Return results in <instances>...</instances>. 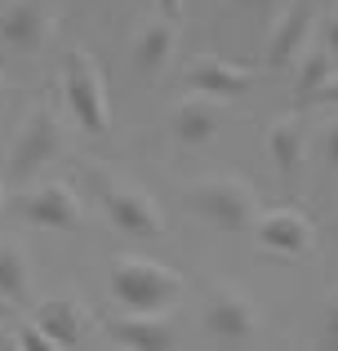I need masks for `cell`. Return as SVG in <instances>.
Wrapping results in <instances>:
<instances>
[{
  "label": "cell",
  "mask_w": 338,
  "mask_h": 351,
  "mask_svg": "<svg viewBox=\"0 0 338 351\" xmlns=\"http://www.w3.org/2000/svg\"><path fill=\"white\" fill-rule=\"evenodd\" d=\"M32 293V267L18 245H0V298L23 302Z\"/></svg>",
  "instance_id": "obj_18"
},
{
  "label": "cell",
  "mask_w": 338,
  "mask_h": 351,
  "mask_svg": "<svg viewBox=\"0 0 338 351\" xmlns=\"http://www.w3.org/2000/svg\"><path fill=\"white\" fill-rule=\"evenodd\" d=\"M14 209L27 227H45V232H80L85 227L80 223L85 209L67 182H36V187L14 196Z\"/></svg>",
  "instance_id": "obj_5"
},
{
  "label": "cell",
  "mask_w": 338,
  "mask_h": 351,
  "mask_svg": "<svg viewBox=\"0 0 338 351\" xmlns=\"http://www.w3.org/2000/svg\"><path fill=\"white\" fill-rule=\"evenodd\" d=\"M325 45H330L334 58H338V5H334V18H330V32H325Z\"/></svg>",
  "instance_id": "obj_25"
},
{
  "label": "cell",
  "mask_w": 338,
  "mask_h": 351,
  "mask_svg": "<svg viewBox=\"0 0 338 351\" xmlns=\"http://www.w3.org/2000/svg\"><path fill=\"white\" fill-rule=\"evenodd\" d=\"M187 205L205 218L209 227L236 236V232H250L254 218H258V200H254V187L245 178H232V173H214V178H200L191 182L187 191Z\"/></svg>",
  "instance_id": "obj_2"
},
{
  "label": "cell",
  "mask_w": 338,
  "mask_h": 351,
  "mask_svg": "<svg viewBox=\"0 0 338 351\" xmlns=\"http://www.w3.org/2000/svg\"><path fill=\"white\" fill-rule=\"evenodd\" d=\"M169 58H173V23H169V18H152V23H143L138 36H134V49H130L134 71H138L143 80H156L160 71L169 67Z\"/></svg>",
  "instance_id": "obj_14"
},
{
  "label": "cell",
  "mask_w": 338,
  "mask_h": 351,
  "mask_svg": "<svg viewBox=\"0 0 338 351\" xmlns=\"http://www.w3.org/2000/svg\"><path fill=\"white\" fill-rule=\"evenodd\" d=\"M62 98H67V112L76 116V125L89 138L107 134L112 107H107V85H103V71H98L94 53H85V49L62 53Z\"/></svg>",
  "instance_id": "obj_3"
},
{
  "label": "cell",
  "mask_w": 338,
  "mask_h": 351,
  "mask_svg": "<svg viewBox=\"0 0 338 351\" xmlns=\"http://www.w3.org/2000/svg\"><path fill=\"white\" fill-rule=\"evenodd\" d=\"M303 116H280L276 125L267 129V152H271V165L280 169V178H294L298 165H303Z\"/></svg>",
  "instance_id": "obj_17"
},
{
  "label": "cell",
  "mask_w": 338,
  "mask_h": 351,
  "mask_svg": "<svg viewBox=\"0 0 338 351\" xmlns=\"http://www.w3.org/2000/svg\"><path fill=\"white\" fill-rule=\"evenodd\" d=\"M36 325L53 338V347H67V351L85 347V311H80V302L67 298V293L40 302V307H36Z\"/></svg>",
  "instance_id": "obj_15"
},
{
  "label": "cell",
  "mask_w": 338,
  "mask_h": 351,
  "mask_svg": "<svg viewBox=\"0 0 338 351\" xmlns=\"http://www.w3.org/2000/svg\"><path fill=\"white\" fill-rule=\"evenodd\" d=\"M0 209H5V187H0Z\"/></svg>",
  "instance_id": "obj_27"
},
{
  "label": "cell",
  "mask_w": 338,
  "mask_h": 351,
  "mask_svg": "<svg viewBox=\"0 0 338 351\" xmlns=\"http://www.w3.org/2000/svg\"><path fill=\"white\" fill-rule=\"evenodd\" d=\"M325 165H330V169H338V120H330V125H325Z\"/></svg>",
  "instance_id": "obj_21"
},
{
  "label": "cell",
  "mask_w": 338,
  "mask_h": 351,
  "mask_svg": "<svg viewBox=\"0 0 338 351\" xmlns=\"http://www.w3.org/2000/svg\"><path fill=\"white\" fill-rule=\"evenodd\" d=\"M112 293L125 311H169L182 298V276L143 254H121L112 263Z\"/></svg>",
  "instance_id": "obj_1"
},
{
  "label": "cell",
  "mask_w": 338,
  "mask_h": 351,
  "mask_svg": "<svg viewBox=\"0 0 338 351\" xmlns=\"http://www.w3.org/2000/svg\"><path fill=\"white\" fill-rule=\"evenodd\" d=\"M316 347L338 351V298L325 307V320H321V334H316Z\"/></svg>",
  "instance_id": "obj_20"
},
{
  "label": "cell",
  "mask_w": 338,
  "mask_h": 351,
  "mask_svg": "<svg viewBox=\"0 0 338 351\" xmlns=\"http://www.w3.org/2000/svg\"><path fill=\"white\" fill-rule=\"evenodd\" d=\"M258 245L276 258H303L312 249V223L298 209H271L258 218Z\"/></svg>",
  "instance_id": "obj_12"
},
{
  "label": "cell",
  "mask_w": 338,
  "mask_h": 351,
  "mask_svg": "<svg viewBox=\"0 0 338 351\" xmlns=\"http://www.w3.org/2000/svg\"><path fill=\"white\" fill-rule=\"evenodd\" d=\"M53 32L49 0H5L0 5V40L18 53H40Z\"/></svg>",
  "instance_id": "obj_8"
},
{
  "label": "cell",
  "mask_w": 338,
  "mask_h": 351,
  "mask_svg": "<svg viewBox=\"0 0 338 351\" xmlns=\"http://www.w3.org/2000/svg\"><path fill=\"white\" fill-rule=\"evenodd\" d=\"M58 152H62L58 116H53L49 107H32V116L23 120L14 147H9V178H14L18 187H27L36 173L49 169V160H58Z\"/></svg>",
  "instance_id": "obj_4"
},
{
  "label": "cell",
  "mask_w": 338,
  "mask_h": 351,
  "mask_svg": "<svg viewBox=\"0 0 338 351\" xmlns=\"http://www.w3.org/2000/svg\"><path fill=\"white\" fill-rule=\"evenodd\" d=\"M232 5H236V9H245V14H267L276 0H232Z\"/></svg>",
  "instance_id": "obj_24"
},
{
  "label": "cell",
  "mask_w": 338,
  "mask_h": 351,
  "mask_svg": "<svg viewBox=\"0 0 338 351\" xmlns=\"http://www.w3.org/2000/svg\"><path fill=\"white\" fill-rule=\"evenodd\" d=\"M200 329L214 347H250L258 338V307L241 289H214V298L205 302V316H200Z\"/></svg>",
  "instance_id": "obj_6"
},
{
  "label": "cell",
  "mask_w": 338,
  "mask_h": 351,
  "mask_svg": "<svg viewBox=\"0 0 338 351\" xmlns=\"http://www.w3.org/2000/svg\"><path fill=\"white\" fill-rule=\"evenodd\" d=\"M103 196V209H107V223L125 236H138V240H152L165 232V214L160 205L138 187H125V182H103L98 187Z\"/></svg>",
  "instance_id": "obj_7"
},
{
  "label": "cell",
  "mask_w": 338,
  "mask_h": 351,
  "mask_svg": "<svg viewBox=\"0 0 338 351\" xmlns=\"http://www.w3.org/2000/svg\"><path fill=\"white\" fill-rule=\"evenodd\" d=\"M227 112H223V98H205V94H191L182 98L178 107L169 112V134L178 147H205L223 134Z\"/></svg>",
  "instance_id": "obj_10"
},
{
  "label": "cell",
  "mask_w": 338,
  "mask_h": 351,
  "mask_svg": "<svg viewBox=\"0 0 338 351\" xmlns=\"http://www.w3.org/2000/svg\"><path fill=\"white\" fill-rule=\"evenodd\" d=\"M334 62H338L334 49L325 40H316V36L298 49V58L289 62V67H294V98L298 103H312V98L321 94V85L334 76Z\"/></svg>",
  "instance_id": "obj_16"
},
{
  "label": "cell",
  "mask_w": 338,
  "mask_h": 351,
  "mask_svg": "<svg viewBox=\"0 0 338 351\" xmlns=\"http://www.w3.org/2000/svg\"><path fill=\"white\" fill-rule=\"evenodd\" d=\"M316 32V0H294V5L280 9V18L267 32V71H285L298 58L307 40Z\"/></svg>",
  "instance_id": "obj_9"
},
{
  "label": "cell",
  "mask_w": 338,
  "mask_h": 351,
  "mask_svg": "<svg viewBox=\"0 0 338 351\" xmlns=\"http://www.w3.org/2000/svg\"><path fill=\"white\" fill-rule=\"evenodd\" d=\"M107 338H112L116 347H130V351H169L178 343L169 320H165V311H130V316L107 325Z\"/></svg>",
  "instance_id": "obj_13"
},
{
  "label": "cell",
  "mask_w": 338,
  "mask_h": 351,
  "mask_svg": "<svg viewBox=\"0 0 338 351\" xmlns=\"http://www.w3.org/2000/svg\"><path fill=\"white\" fill-rule=\"evenodd\" d=\"M312 103H325V107H338V71H334V76H330V80H325V85H321V94H316V98H312Z\"/></svg>",
  "instance_id": "obj_22"
},
{
  "label": "cell",
  "mask_w": 338,
  "mask_h": 351,
  "mask_svg": "<svg viewBox=\"0 0 338 351\" xmlns=\"http://www.w3.org/2000/svg\"><path fill=\"white\" fill-rule=\"evenodd\" d=\"M187 89H191V94L232 103V98H241V94L254 89V71L236 67V62L218 58V53H196V58L187 62Z\"/></svg>",
  "instance_id": "obj_11"
},
{
  "label": "cell",
  "mask_w": 338,
  "mask_h": 351,
  "mask_svg": "<svg viewBox=\"0 0 338 351\" xmlns=\"http://www.w3.org/2000/svg\"><path fill=\"white\" fill-rule=\"evenodd\" d=\"M334 240H338V214H334Z\"/></svg>",
  "instance_id": "obj_26"
},
{
  "label": "cell",
  "mask_w": 338,
  "mask_h": 351,
  "mask_svg": "<svg viewBox=\"0 0 338 351\" xmlns=\"http://www.w3.org/2000/svg\"><path fill=\"white\" fill-rule=\"evenodd\" d=\"M14 347H23V351H53V338L45 334V329L36 325V320H27V325H18Z\"/></svg>",
  "instance_id": "obj_19"
},
{
  "label": "cell",
  "mask_w": 338,
  "mask_h": 351,
  "mask_svg": "<svg viewBox=\"0 0 338 351\" xmlns=\"http://www.w3.org/2000/svg\"><path fill=\"white\" fill-rule=\"evenodd\" d=\"M156 9H160V18H169V23L182 18V0H156Z\"/></svg>",
  "instance_id": "obj_23"
}]
</instances>
